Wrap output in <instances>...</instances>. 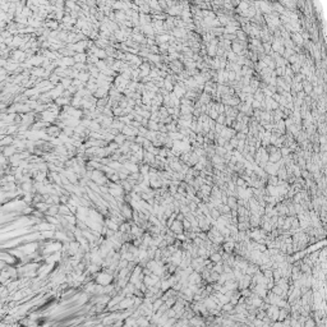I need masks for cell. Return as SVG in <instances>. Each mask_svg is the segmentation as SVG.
Returning a JSON list of instances; mask_svg holds the SVG:
<instances>
[{"label":"cell","mask_w":327,"mask_h":327,"mask_svg":"<svg viewBox=\"0 0 327 327\" xmlns=\"http://www.w3.org/2000/svg\"><path fill=\"white\" fill-rule=\"evenodd\" d=\"M16 152H17V148L14 147V146H8V147H4L3 148V155L5 156L7 158L8 157H12L13 155H16Z\"/></svg>","instance_id":"6da1fadb"},{"label":"cell","mask_w":327,"mask_h":327,"mask_svg":"<svg viewBox=\"0 0 327 327\" xmlns=\"http://www.w3.org/2000/svg\"><path fill=\"white\" fill-rule=\"evenodd\" d=\"M225 32H229V33H233V32H237V31H235V28H228V30H226V31H225Z\"/></svg>","instance_id":"5bb4252c"},{"label":"cell","mask_w":327,"mask_h":327,"mask_svg":"<svg viewBox=\"0 0 327 327\" xmlns=\"http://www.w3.org/2000/svg\"><path fill=\"white\" fill-rule=\"evenodd\" d=\"M294 40H295V42H298V44H302V42H303L302 37L299 35H294Z\"/></svg>","instance_id":"30bf717a"},{"label":"cell","mask_w":327,"mask_h":327,"mask_svg":"<svg viewBox=\"0 0 327 327\" xmlns=\"http://www.w3.org/2000/svg\"><path fill=\"white\" fill-rule=\"evenodd\" d=\"M74 63L77 61V63H84L86 59H87V56H86V54H77L74 57Z\"/></svg>","instance_id":"277c9868"},{"label":"cell","mask_w":327,"mask_h":327,"mask_svg":"<svg viewBox=\"0 0 327 327\" xmlns=\"http://www.w3.org/2000/svg\"><path fill=\"white\" fill-rule=\"evenodd\" d=\"M150 127H151V129H157V125H156L155 123H151V124H150Z\"/></svg>","instance_id":"9a60e30c"},{"label":"cell","mask_w":327,"mask_h":327,"mask_svg":"<svg viewBox=\"0 0 327 327\" xmlns=\"http://www.w3.org/2000/svg\"><path fill=\"white\" fill-rule=\"evenodd\" d=\"M59 64H60L61 66L73 65V64H74V59H73V57H70V56H65V57H63V60H60Z\"/></svg>","instance_id":"3957f363"},{"label":"cell","mask_w":327,"mask_h":327,"mask_svg":"<svg viewBox=\"0 0 327 327\" xmlns=\"http://www.w3.org/2000/svg\"><path fill=\"white\" fill-rule=\"evenodd\" d=\"M124 139H125V137L122 134V136H118L116 138H115V141H116L118 145H122V142H124Z\"/></svg>","instance_id":"ba28073f"},{"label":"cell","mask_w":327,"mask_h":327,"mask_svg":"<svg viewBox=\"0 0 327 327\" xmlns=\"http://www.w3.org/2000/svg\"><path fill=\"white\" fill-rule=\"evenodd\" d=\"M13 141L14 139L10 137V136H5L1 141H0V146H3V147H8V146H12L13 145Z\"/></svg>","instance_id":"7a4b0ae2"},{"label":"cell","mask_w":327,"mask_h":327,"mask_svg":"<svg viewBox=\"0 0 327 327\" xmlns=\"http://www.w3.org/2000/svg\"><path fill=\"white\" fill-rule=\"evenodd\" d=\"M124 166H125L127 169H129L131 171H134V172H137V170H138V169H137V166L134 165V164L132 165V162H125V164H124Z\"/></svg>","instance_id":"5b68a950"},{"label":"cell","mask_w":327,"mask_h":327,"mask_svg":"<svg viewBox=\"0 0 327 327\" xmlns=\"http://www.w3.org/2000/svg\"><path fill=\"white\" fill-rule=\"evenodd\" d=\"M158 40H160L161 42H165L166 40H169V37H167V36H161V37H158Z\"/></svg>","instance_id":"4fadbf2b"},{"label":"cell","mask_w":327,"mask_h":327,"mask_svg":"<svg viewBox=\"0 0 327 327\" xmlns=\"http://www.w3.org/2000/svg\"><path fill=\"white\" fill-rule=\"evenodd\" d=\"M61 82H63V88H65V87H69V83H70V81H69V79L64 78V79L61 81Z\"/></svg>","instance_id":"9c48e42d"},{"label":"cell","mask_w":327,"mask_h":327,"mask_svg":"<svg viewBox=\"0 0 327 327\" xmlns=\"http://www.w3.org/2000/svg\"><path fill=\"white\" fill-rule=\"evenodd\" d=\"M44 68H36V69H33V72H32V74H35V75H42L44 74Z\"/></svg>","instance_id":"8992f818"},{"label":"cell","mask_w":327,"mask_h":327,"mask_svg":"<svg viewBox=\"0 0 327 327\" xmlns=\"http://www.w3.org/2000/svg\"><path fill=\"white\" fill-rule=\"evenodd\" d=\"M78 78H79V81H82V82H86L88 79V74L87 73H79L78 74Z\"/></svg>","instance_id":"52a82bcc"},{"label":"cell","mask_w":327,"mask_h":327,"mask_svg":"<svg viewBox=\"0 0 327 327\" xmlns=\"http://www.w3.org/2000/svg\"><path fill=\"white\" fill-rule=\"evenodd\" d=\"M233 47H234V51H235V52H240V46H239L238 44H234Z\"/></svg>","instance_id":"8fae6325"},{"label":"cell","mask_w":327,"mask_h":327,"mask_svg":"<svg viewBox=\"0 0 327 327\" xmlns=\"http://www.w3.org/2000/svg\"><path fill=\"white\" fill-rule=\"evenodd\" d=\"M215 54H216V49H215L214 46H211V47H210V55L212 56V55H215Z\"/></svg>","instance_id":"7c38bea8"},{"label":"cell","mask_w":327,"mask_h":327,"mask_svg":"<svg viewBox=\"0 0 327 327\" xmlns=\"http://www.w3.org/2000/svg\"><path fill=\"white\" fill-rule=\"evenodd\" d=\"M282 153H284V155H287V153H289V150H287V148H286V150L284 148V150H282Z\"/></svg>","instance_id":"2e32d148"}]
</instances>
